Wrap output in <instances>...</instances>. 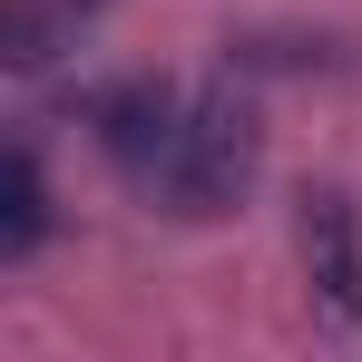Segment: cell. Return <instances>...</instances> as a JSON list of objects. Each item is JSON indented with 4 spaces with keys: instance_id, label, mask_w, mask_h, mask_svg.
<instances>
[{
    "instance_id": "3",
    "label": "cell",
    "mask_w": 362,
    "mask_h": 362,
    "mask_svg": "<svg viewBox=\"0 0 362 362\" xmlns=\"http://www.w3.org/2000/svg\"><path fill=\"white\" fill-rule=\"evenodd\" d=\"M88 118H98V147L118 157L127 177H157V167H167V147H177L186 98L167 88V78H118V88H108Z\"/></svg>"
},
{
    "instance_id": "1",
    "label": "cell",
    "mask_w": 362,
    "mask_h": 362,
    "mask_svg": "<svg viewBox=\"0 0 362 362\" xmlns=\"http://www.w3.org/2000/svg\"><path fill=\"white\" fill-rule=\"evenodd\" d=\"M255 147H264V118H255V98L245 88H196L177 118V147H167V167L147 177V196L186 216V226H206V216H226L245 186H255Z\"/></svg>"
},
{
    "instance_id": "2",
    "label": "cell",
    "mask_w": 362,
    "mask_h": 362,
    "mask_svg": "<svg viewBox=\"0 0 362 362\" xmlns=\"http://www.w3.org/2000/svg\"><path fill=\"white\" fill-rule=\"evenodd\" d=\"M303 284H313V303L343 323V333H362V216L353 196H303Z\"/></svg>"
},
{
    "instance_id": "6",
    "label": "cell",
    "mask_w": 362,
    "mask_h": 362,
    "mask_svg": "<svg viewBox=\"0 0 362 362\" xmlns=\"http://www.w3.org/2000/svg\"><path fill=\"white\" fill-rule=\"evenodd\" d=\"M69 10H98V0H69Z\"/></svg>"
},
{
    "instance_id": "5",
    "label": "cell",
    "mask_w": 362,
    "mask_h": 362,
    "mask_svg": "<svg viewBox=\"0 0 362 362\" xmlns=\"http://www.w3.org/2000/svg\"><path fill=\"white\" fill-rule=\"evenodd\" d=\"M59 10H69V0H59ZM59 10H49V0H10V10H0V59H10V69H49Z\"/></svg>"
},
{
    "instance_id": "4",
    "label": "cell",
    "mask_w": 362,
    "mask_h": 362,
    "mask_svg": "<svg viewBox=\"0 0 362 362\" xmlns=\"http://www.w3.org/2000/svg\"><path fill=\"white\" fill-rule=\"evenodd\" d=\"M40 235H49V177H40V147L20 137L0 157V264L40 255Z\"/></svg>"
}]
</instances>
